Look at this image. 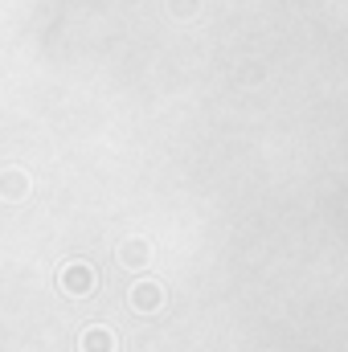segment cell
Wrapping results in <instances>:
<instances>
[{
  "label": "cell",
  "instance_id": "6da1fadb",
  "mask_svg": "<svg viewBox=\"0 0 348 352\" xmlns=\"http://www.w3.org/2000/svg\"><path fill=\"white\" fill-rule=\"evenodd\" d=\"M94 283H98V274H94V266L83 263V258H70V263L58 270V287H62L70 299H87L90 291H94Z\"/></svg>",
  "mask_w": 348,
  "mask_h": 352
},
{
  "label": "cell",
  "instance_id": "7a4b0ae2",
  "mask_svg": "<svg viewBox=\"0 0 348 352\" xmlns=\"http://www.w3.org/2000/svg\"><path fill=\"white\" fill-rule=\"evenodd\" d=\"M127 303H131L135 311H160V307H164V287L152 283V278H144V283H135V287L127 291Z\"/></svg>",
  "mask_w": 348,
  "mask_h": 352
},
{
  "label": "cell",
  "instance_id": "3957f363",
  "mask_svg": "<svg viewBox=\"0 0 348 352\" xmlns=\"http://www.w3.org/2000/svg\"><path fill=\"white\" fill-rule=\"evenodd\" d=\"M115 349H119V340L107 324H90L83 332V340H78V352H115Z\"/></svg>",
  "mask_w": 348,
  "mask_h": 352
},
{
  "label": "cell",
  "instance_id": "277c9868",
  "mask_svg": "<svg viewBox=\"0 0 348 352\" xmlns=\"http://www.w3.org/2000/svg\"><path fill=\"white\" fill-rule=\"evenodd\" d=\"M119 263L131 266V270L148 266L152 263V242H148V238H127V242L119 246Z\"/></svg>",
  "mask_w": 348,
  "mask_h": 352
},
{
  "label": "cell",
  "instance_id": "5b68a950",
  "mask_svg": "<svg viewBox=\"0 0 348 352\" xmlns=\"http://www.w3.org/2000/svg\"><path fill=\"white\" fill-rule=\"evenodd\" d=\"M0 197H4V201H25V197H29V176L17 173V168L4 173L0 176Z\"/></svg>",
  "mask_w": 348,
  "mask_h": 352
}]
</instances>
